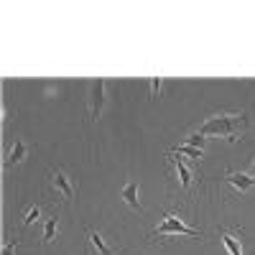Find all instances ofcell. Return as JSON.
<instances>
[{
	"label": "cell",
	"instance_id": "obj_7",
	"mask_svg": "<svg viewBox=\"0 0 255 255\" xmlns=\"http://www.w3.org/2000/svg\"><path fill=\"white\" fill-rule=\"evenodd\" d=\"M26 153H28L26 143H23V140H15L13 148H10V153H8V158H5V166H18L20 161L26 158Z\"/></svg>",
	"mask_w": 255,
	"mask_h": 255
},
{
	"label": "cell",
	"instance_id": "obj_3",
	"mask_svg": "<svg viewBox=\"0 0 255 255\" xmlns=\"http://www.w3.org/2000/svg\"><path fill=\"white\" fill-rule=\"evenodd\" d=\"M105 79H95L92 84H90V115L97 120L100 118V113H102V105H105Z\"/></svg>",
	"mask_w": 255,
	"mask_h": 255
},
{
	"label": "cell",
	"instance_id": "obj_2",
	"mask_svg": "<svg viewBox=\"0 0 255 255\" xmlns=\"http://www.w3.org/2000/svg\"><path fill=\"white\" fill-rule=\"evenodd\" d=\"M153 235H189V238H202V232L189 227L184 220H179L176 215H166L163 222L153 230Z\"/></svg>",
	"mask_w": 255,
	"mask_h": 255
},
{
	"label": "cell",
	"instance_id": "obj_5",
	"mask_svg": "<svg viewBox=\"0 0 255 255\" xmlns=\"http://www.w3.org/2000/svg\"><path fill=\"white\" fill-rule=\"evenodd\" d=\"M87 243H90L92 255H115V250H113L108 243H105V238L100 235V232H95V230L87 232Z\"/></svg>",
	"mask_w": 255,
	"mask_h": 255
},
{
	"label": "cell",
	"instance_id": "obj_9",
	"mask_svg": "<svg viewBox=\"0 0 255 255\" xmlns=\"http://www.w3.org/2000/svg\"><path fill=\"white\" fill-rule=\"evenodd\" d=\"M220 235H222V243H225V248H227V253L230 255H243V248H240V240L235 238V235H232V232L230 230H220Z\"/></svg>",
	"mask_w": 255,
	"mask_h": 255
},
{
	"label": "cell",
	"instance_id": "obj_17",
	"mask_svg": "<svg viewBox=\"0 0 255 255\" xmlns=\"http://www.w3.org/2000/svg\"><path fill=\"white\" fill-rule=\"evenodd\" d=\"M253 176H255V161H253Z\"/></svg>",
	"mask_w": 255,
	"mask_h": 255
},
{
	"label": "cell",
	"instance_id": "obj_12",
	"mask_svg": "<svg viewBox=\"0 0 255 255\" xmlns=\"http://www.w3.org/2000/svg\"><path fill=\"white\" fill-rule=\"evenodd\" d=\"M171 153H179V156H189V158H197V161L202 158V151H199V148H191V145H186V143H184V145H179V148H174Z\"/></svg>",
	"mask_w": 255,
	"mask_h": 255
},
{
	"label": "cell",
	"instance_id": "obj_13",
	"mask_svg": "<svg viewBox=\"0 0 255 255\" xmlns=\"http://www.w3.org/2000/svg\"><path fill=\"white\" fill-rule=\"evenodd\" d=\"M38 217H41V207H38V204L28 207V209H26V215H23V227H31Z\"/></svg>",
	"mask_w": 255,
	"mask_h": 255
},
{
	"label": "cell",
	"instance_id": "obj_10",
	"mask_svg": "<svg viewBox=\"0 0 255 255\" xmlns=\"http://www.w3.org/2000/svg\"><path fill=\"white\" fill-rule=\"evenodd\" d=\"M176 163V176H179V184L184 186V189H191V171H189V166L184 163V161H174Z\"/></svg>",
	"mask_w": 255,
	"mask_h": 255
},
{
	"label": "cell",
	"instance_id": "obj_11",
	"mask_svg": "<svg viewBox=\"0 0 255 255\" xmlns=\"http://www.w3.org/2000/svg\"><path fill=\"white\" fill-rule=\"evenodd\" d=\"M56 232H59V220L56 217H49L44 222V243H51L56 238Z\"/></svg>",
	"mask_w": 255,
	"mask_h": 255
},
{
	"label": "cell",
	"instance_id": "obj_6",
	"mask_svg": "<svg viewBox=\"0 0 255 255\" xmlns=\"http://www.w3.org/2000/svg\"><path fill=\"white\" fill-rule=\"evenodd\" d=\"M225 179H227L232 186H235L238 191H250V189L255 186V179L248 176V174H243V171H227Z\"/></svg>",
	"mask_w": 255,
	"mask_h": 255
},
{
	"label": "cell",
	"instance_id": "obj_14",
	"mask_svg": "<svg viewBox=\"0 0 255 255\" xmlns=\"http://www.w3.org/2000/svg\"><path fill=\"white\" fill-rule=\"evenodd\" d=\"M204 135L202 133H191L189 138H186V145H191V148H199V151H202V148H204Z\"/></svg>",
	"mask_w": 255,
	"mask_h": 255
},
{
	"label": "cell",
	"instance_id": "obj_15",
	"mask_svg": "<svg viewBox=\"0 0 255 255\" xmlns=\"http://www.w3.org/2000/svg\"><path fill=\"white\" fill-rule=\"evenodd\" d=\"M161 87H163V79H161V77H153V79H151V97H158Z\"/></svg>",
	"mask_w": 255,
	"mask_h": 255
},
{
	"label": "cell",
	"instance_id": "obj_8",
	"mask_svg": "<svg viewBox=\"0 0 255 255\" xmlns=\"http://www.w3.org/2000/svg\"><path fill=\"white\" fill-rule=\"evenodd\" d=\"M120 197L130 204L133 209H140V199H138V184L135 181H128L125 186H123V191H120Z\"/></svg>",
	"mask_w": 255,
	"mask_h": 255
},
{
	"label": "cell",
	"instance_id": "obj_4",
	"mask_svg": "<svg viewBox=\"0 0 255 255\" xmlns=\"http://www.w3.org/2000/svg\"><path fill=\"white\" fill-rule=\"evenodd\" d=\"M51 184H54V189L59 191V194L64 197V199H72L74 197V186H72V181H69V176L61 171V168H56V171H51Z\"/></svg>",
	"mask_w": 255,
	"mask_h": 255
},
{
	"label": "cell",
	"instance_id": "obj_1",
	"mask_svg": "<svg viewBox=\"0 0 255 255\" xmlns=\"http://www.w3.org/2000/svg\"><path fill=\"white\" fill-rule=\"evenodd\" d=\"M245 115L243 113H220V115H212L202 123L199 128V133L202 135H222L227 138L230 143H235L238 135L243 133V128H245Z\"/></svg>",
	"mask_w": 255,
	"mask_h": 255
},
{
	"label": "cell",
	"instance_id": "obj_16",
	"mask_svg": "<svg viewBox=\"0 0 255 255\" xmlns=\"http://www.w3.org/2000/svg\"><path fill=\"white\" fill-rule=\"evenodd\" d=\"M15 245H18L15 240H8L5 248H3V255H13V253H15Z\"/></svg>",
	"mask_w": 255,
	"mask_h": 255
}]
</instances>
